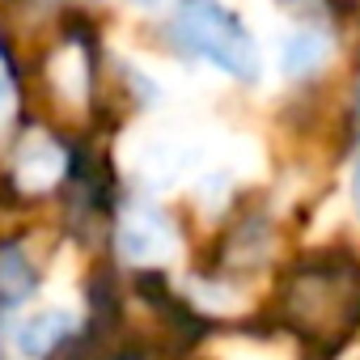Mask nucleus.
Returning <instances> with one entry per match:
<instances>
[{"label":"nucleus","instance_id":"obj_1","mask_svg":"<svg viewBox=\"0 0 360 360\" xmlns=\"http://www.w3.org/2000/svg\"><path fill=\"white\" fill-rule=\"evenodd\" d=\"M174 39H178V47L212 60L217 68H225L238 81H250L259 72L255 39L246 34V26L229 9L217 5V0H187L174 18Z\"/></svg>","mask_w":360,"mask_h":360},{"label":"nucleus","instance_id":"obj_2","mask_svg":"<svg viewBox=\"0 0 360 360\" xmlns=\"http://www.w3.org/2000/svg\"><path fill=\"white\" fill-rule=\"evenodd\" d=\"M72 330H77V318L68 309H34L13 326V347L26 360H47L60 343H68Z\"/></svg>","mask_w":360,"mask_h":360},{"label":"nucleus","instance_id":"obj_3","mask_svg":"<svg viewBox=\"0 0 360 360\" xmlns=\"http://www.w3.org/2000/svg\"><path fill=\"white\" fill-rule=\"evenodd\" d=\"M119 246H123L127 259L153 263V259H161V255L174 246V233H169V225H165L161 217L144 212V217H131V221L119 229Z\"/></svg>","mask_w":360,"mask_h":360},{"label":"nucleus","instance_id":"obj_4","mask_svg":"<svg viewBox=\"0 0 360 360\" xmlns=\"http://www.w3.org/2000/svg\"><path fill=\"white\" fill-rule=\"evenodd\" d=\"M39 288V267L26 259L22 246H0V305H22Z\"/></svg>","mask_w":360,"mask_h":360},{"label":"nucleus","instance_id":"obj_5","mask_svg":"<svg viewBox=\"0 0 360 360\" xmlns=\"http://www.w3.org/2000/svg\"><path fill=\"white\" fill-rule=\"evenodd\" d=\"M60 165H64V157H60V148L47 136H30L22 144V153H18V178H22L30 191L51 187L56 178H60Z\"/></svg>","mask_w":360,"mask_h":360},{"label":"nucleus","instance_id":"obj_6","mask_svg":"<svg viewBox=\"0 0 360 360\" xmlns=\"http://www.w3.org/2000/svg\"><path fill=\"white\" fill-rule=\"evenodd\" d=\"M322 43L318 39H292L288 47H284V68L288 72H305V68H314V64H322Z\"/></svg>","mask_w":360,"mask_h":360},{"label":"nucleus","instance_id":"obj_7","mask_svg":"<svg viewBox=\"0 0 360 360\" xmlns=\"http://www.w3.org/2000/svg\"><path fill=\"white\" fill-rule=\"evenodd\" d=\"M13 110V77H9V64L0 56V119Z\"/></svg>","mask_w":360,"mask_h":360},{"label":"nucleus","instance_id":"obj_8","mask_svg":"<svg viewBox=\"0 0 360 360\" xmlns=\"http://www.w3.org/2000/svg\"><path fill=\"white\" fill-rule=\"evenodd\" d=\"M352 208H356V217H360V157H356V165H352Z\"/></svg>","mask_w":360,"mask_h":360}]
</instances>
